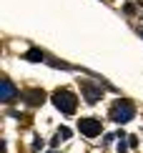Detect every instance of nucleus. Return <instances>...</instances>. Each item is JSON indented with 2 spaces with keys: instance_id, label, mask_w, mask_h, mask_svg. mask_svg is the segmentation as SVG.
<instances>
[{
  "instance_id": "f257e3e1",
  "label": "nucleus",
  "mask_w": 143,
  "mask_h": 153,
  "mask_svg": "<svg viewBox=\"0 0 143 153\" xmlns=\"http://www.w3.org/2000/svg\"><path fill=\"white\" fill-rule=\"evenodd\" d=\"M53 105L63 113H73L75 111V95L70 91H55L53 93Z\"/></svg>"
},
{
  "instance_id": "f03ea898",
  "label": "nucleus",
  "mask_w": 143,
  "mask_h": 153,
  "mask_svg": "<svg viewBox=\"0 0 143 153\" xmlns=\"http://www.w3.org/2000/svg\"><path fill=\"white\" fill-rule=\"evenodd\" d=\"M136 116V111H133V105L128 103V100H118V103L113 105V111H110V118L115 120V123H128Z\"/></svg>"
},
{
  "instance_id": "7ed1b4c3",
  "label": "nucleus",
  "mask_w": 143,
  "mask_h": 153,
  "mask_svg": "<svg viewBox=\"0 0 143 153\" xmlns=\"http://www.w3.org/2000/svg\"><path fill=\"white\" fill-rule=\"evenodd\" d=\"M78 131H80L83 136L93 138V136L101 133V120L98 118H80V120H78Z\"/></svg>"
},
{
  "instance_id": "20e7f679",
  "label": "nucleus",
  "mask_w": 143,
  "mask_h": 153,
  "mask_svg": "<svg viewBox=\"0 0 143 153\" xmlns=\"http://www.w3.org/2000/svg\"><path fill=\"white\" fill-rule=\"evenodd\" d=\"M80 88H83V93H86V100H88V103H95V100L101 98V91H98V88H93L88 80H80Z\"/></svg>"
},
{
  "instance_id": "39448f33",
  "label": "nucleus",
  "mask_w": 143,
  "mask_h": 153,
  "mask_svg": "<svg viewBox=\"0 0 143 153\" xmlns=\"http://www.w3.org/2000/svg\"><path fill=\"white\" fill-rule=\"evenodd\" d=\"M0 91H3V100H5V103H10V100L15 98V85H13L8 78H3V83H0Z\"/></svg>"
},
{
  "instance_id": "423d86ee",
  "label": "nucleus",
  "mask_w": 143,
  "mask_h": 153,
  "mask_svg": "<svg viewBox=\"0 0 143 153\" xmlns=\"http://www.w3.org/2000/svg\"><path fill=\"white\" fill-rule=\"evenodd\" d=\"M40 100H43V91H30L28 93V103L30 105H38Z\"/></svg>"
},
{
  "instance_id": "0eeeda50",
  "label": "nucleus",
  "mask_w": 143,
  "mask_h": 153,
  "mask_svg": "<svg viewBox=\"0 0 143 153\" xmlns=\"http://www.w3.org/2000/svg\"><path fill=\"white\" fill-rule=\"evenodd\" d=\"M25 58H28V60H33V63H38V60H43V53H40V50H28V53H25Z\"/></svg>"
},
{
  "instance_id": "6e6552de",
  "label": "nucleus",
  "mask_w": 143,
  "mask_h": 153,
  "mask_svg": "<svg viewBox=\"0 0 143 153\" xmlns=\"http://www.w3.org/2000/svg\"><path fill=\"white\" fill-rule=\"evenodd\" d=\"M66 138H70V131H68V128H58V136H55V141H53V146H55L58 141H66Z\"/></svg>"
},
{
  "instance_id": "1a4fd4ad",
  "label": "nucleus",
  "mask_w": 143,
  "mask_h": 153,
  "mask_svg": "<svg viewBox=\"0 0 143 153\" xmlns=\"http://www.w3.org/2000/svg\"><path fill=\"white\" fill-rule=\"evenodd\" d=\"M141 35H143V30H141Z\"/></svg>"
}]
</instances>
